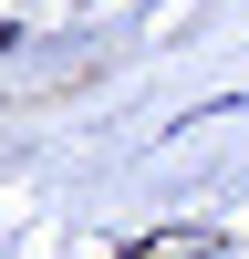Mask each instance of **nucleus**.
Returning <instances> with one entry per match:
<instances>
[{
  "label": "nucleus",
  "mask_w": 249,
  "mask_h": 259,
  "mask_svg": "<svg viewBox=\"0 0 249 259\" xmlns=\"http://www.w3.org/2000/svg\"><path fill=\"white\" fill-rule=\"evenodd\" d=\"M218 239H208V228H156V239H135L124 259H208Z\"/></svg>",
  "instance_id": "1"
}]
</instances>
